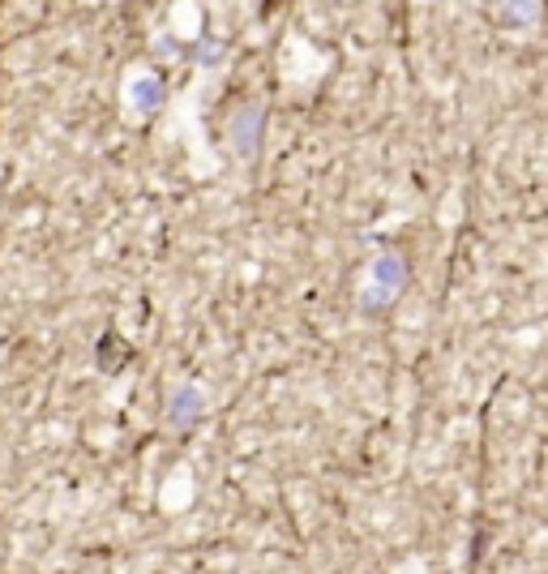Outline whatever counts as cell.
<instances>
[{
    "label": "cell",
    "mask_w": 548,
    "mask_h": 574,
    "mask_svg": "<svg viewBox=\"0 0 548 574\" xmlns=\"http://www.w3.org/2000/svg\"><path fill=\"white\" fill-rule=\"evenodd\" d=\"M403 287H407V262L399 258V253H382V258L373 262V291L390 305Z\"/></svg>",
    "instance_id": "6da1fadb"
},
{
    "label": "cell",
    "mask_w": 548,
    "mask_h": 574,
    "mask_svg": "<svg viewBox=\"0 0 548 574\" xmlns=\"http://www.w3.org/2000/svg\"><path fill=\"white\" fill-rule=\"evenodd\" d=\"M202 407H206V395H202V386L185 382L176 395H171V407H167V425L171 429H189L193 420L202 416Z\"/></svg>",
    "instance_id": "7a4b0ae2"
},
{
    "label": "cell",
    "mask_w": 548,
    "mask_h": 574,
    "mask_svg": "<svg viewBox=\"0 0 548 574\" xmlns=\"http://www.w3.org/2000/svg\"><path fill=\"white\" fill-rule=\"evenodd\" d=\"M262 108L258 103H244L236 116H232V146L240 155H253L258 150V138H262Z\"/></svg>",
    "instance_id": "3957f363"
},
{
    "label": "cell",
    "mask_w": 548,
    "mask_h": 574,
    "mask_svg": "<svg viewBox=\"0 0 548 574\" xmlns=\"http://www.w3.org/2000/svg\"><path fill=\"white\" fill-rule=\"evenodd\" d=\"M159 103H163V95H159V82H155V77H133V108H138V112H155V108H159Z\"/></svg>",
    "instance_id": "277c9868"
}]
</instances>
